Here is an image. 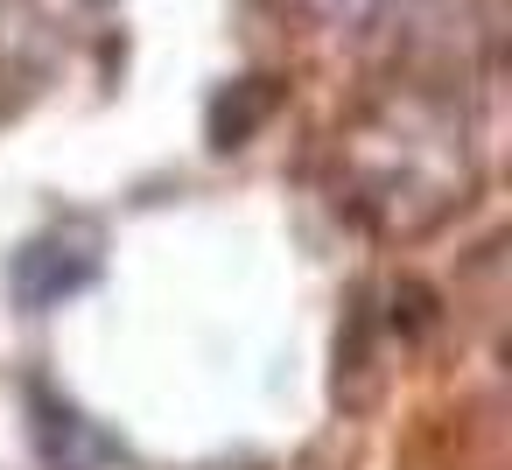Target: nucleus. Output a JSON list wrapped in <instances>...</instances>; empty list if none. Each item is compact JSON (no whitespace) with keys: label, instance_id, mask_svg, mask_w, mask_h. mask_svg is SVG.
Here are the masks:
<instances>
[{"label":"nucleus","instance_id":"1","mask_svg":"<svg viewBox=\"0 0 512 470\" xmlns=\"http://www.w3.org/2000/svg\"><path fill=\"white\" fill-rule=\"evenodd\" d=\"M337 176L344 204L386 239L449 225L477 190V127L463 85L393 78L386 92H372L337 134Z\"/></svg>","mask_w":512,"mask_h":470},{"label":"nucleus","instance_id":"2","mask_svg":"<svg viewBox=\"0 0 512 470\" xmlns=\"http://www.w3.org/2000/svg\"><path fill=\"white\" fill-rule=\"evenodd\" d=\"M309 22L365 57H393L400 78L456 85L498 43L491 0H302Z\"/></svg>","mask_w":512,"mask_h":470},{"label":"nucleus","instance_id":"3","mask_svg":"<svg viewBox=\"0 0 512 470\" xmlns=\"http://www.w3.org/2000/svg\"><path fill=\"white\" fill-rule=\"evenodd\" d=\"M99 274V239L85 225H57L43 239H29L15 260H8V288L22 309H57L64 295H78L85 281Z\"/></svg>","mask_w":512,"mask_h":470},{"label":"nucleus","instance_id":"4","mask_svg":"<svg viewBox=\"0 0 512 470\" xmlns=\"http://www.w3.org/2000/svg\"><path fill=\"white\" fill-rule=\"evenodd\" d=\"M36 442H43V463L50 470H99V463H113V442L78 407H57L43 393H36Z\"/></svg>","mask_w":512,"mask_h":470},{"label":"nucleus","instance_id":"5","mask_svg":"<svg viewBox=\"0 0 512 470\" xmlns=\"http://www.w3.org/2000/svg\"><path fill=\"white\" fill-rule=\"evenodd\" d=\"M274 106V92H267V78H246V85H232L218 106H211V134H218V148H239L246 134H253V120Z\"/></svg>","mask_w":512,"mask_h":470}]
</instances>
